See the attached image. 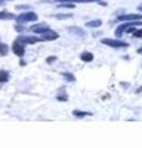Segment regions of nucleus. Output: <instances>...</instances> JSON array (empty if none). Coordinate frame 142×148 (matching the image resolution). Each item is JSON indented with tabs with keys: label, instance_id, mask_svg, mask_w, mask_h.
Listing matches in <instances>:
<instances>
[{
	"label": "nucleus",
	"instance_id": "22",
	"mask_svg": "<svg viewBox=\"0 0 142 148\" xmlns=\"http://www.w3.org/2000/svg\"><path fill=\"white\" fill-rule=\"evenodd\" d=\"M15 29H16L17 31H22V30H24V27H21V26H15Z\"/></svg>",
	"mask_w": 142,
	"mask_h": 148
},
{
	"label": "nucleus",
	"instance_id": "13",
	"mask_svg": "<svg viewBox=\"0 0 142 148\" xmlns=\"http://www.w3.org/2000/svg\"><path fill=\"white\" fill-rule=\"evenodd\" d=\"M54 1H61V3H95L100 0H54Z\"/></svg>",
	"mask_w": 142,
	"mask_h": 148
},
{
	"label": "nucleus",
	"instance_id": "1",
	"mask_svg": "<svg viewBox=\"0 0 142 148\" xmlns=\"http://www.w3.org/2000/svg\"><path fill=\"white\" fill-rule=\"evenodd\" d=\"M16 18V21L19 22V24H24V22H32V21H37V14L34 12V11H26V12H22Z\"/></svg>",
	"mask_w": 142,
	"mask_h": 148
},
{
	"label": "nucleus",
	"instance_id": "18",
	"mask_svg": "<svg viewBox=\"0 0 142 148\" xmlns=\"http://www.w3.org/2000/svg\"><path fill=\"white\" fill-rule=\"evenodd\" d=\"M56 18H71L72 17V14H58V15H54Z\"/></svg>",
	"mask_w": 142,
	"mask_h": 148
},
{
	"label": "nucleus",
	"instance_id": "15",
	"mask_svg": "<svg viewBox=\"0 0 142 148\" xmlns=\"http://www.w3.org/2000/svg\"><path fill=\"white\" fill-rule=\"evenodd\" d=\"M102 20H93V21H89V22H86V26L88 27H100L102 26Z\"/></svg>",
	"mask_w": 142,
	"mask_h": 148
},
{
	"label": "nucleus",
	"instance_id": "21",
	"mask_svg": "<svg viewBox=\"0 0 142 148\" xmlns=\"http://www.w3.org/2000/svg\"><path fill=\"white\" fill-rule=\"evenodd\" d=\"M56 59H57L56 57H49V58H47V63H48V64H51L53 61H56Z\"/></svg>",
	"mask_w": 142,
	"mask_h": 148
},
{
	"label": "nucleus",
	"instance_id": "26",
	"mask_svg": "<svg viewBox=\"0 0 142 148\" xmlns=\"http://www.w3.org/2000/svg\"><path fill=\"white\" fill-rule=\"evenodd\" d=\"M139 10H140V11H142V6H140V8H139Z\"/></svg>",
	"mask_w": 142,
	"mask_h": 148
},
{
	"label": "nucleus",
	"instance_id": "20",
	"mask_svg": "<svg viewBox=\"0 0 142 148\" xmlns=\"http://www.w3.org/2000/svg\"><path fill=\"white\" fill-rule=\"evenodd\" d=\"M59 8H71V9H73L74 8V5H72V4H68V3H63V4H61V5H58Z\"/></svg>",
	"mask_w": 142,
	"mask_h": 148
},
{
	"label": "nucleus",
	"instance_id": "7",
	"mask_svg": "<svg viewBox=\"0 0 142 148\" xmlns=\"http://www.w3.org/2000/svg\"><path fill=\"white\" fill-rule=\"evenodd\" d=\"M49 27L47 24H37V25H34L31 26V31L35 32V34H42V32H45L46 30H48Z\"/></svg>",
	"mask_w": 142,
	"mask_h": 148
},
{
	"label": "nucleus",
	"instance_id": "19",
	"mask_svg": "<svg viewBox=\"0 0 142 148\" xmlns=\"http://www.w3.org/2000/svg\"><path fill=\"white\" fill-rule=\"evenodd\" d=\"M132 34H134V36L137 37V38H142V29L141 30H135Z\"/></svg>",
	"mask_w": 142,
	"mask_h": 148
},
{
	"label": "nucleus",
	"instance_id": "12",
	"mask_svg": "<svg viewBox=\"0 0 142 148\" xmlns=\"http://www.w3.org/2000/svg\"><path fill=\"white\" fill-rule=\"evenodd\" d=\"M80 59L83 62H91L94 59V56H93V53H90V52H83L80 54Z\"/></svg>",
	"mask_w": 142,
	"mask_h": 148
},
{
	"label": "nucleus",
	"instance_id": "10",
	"mask_svg": "<svg viewBox=\"0 0 142 148\" xmlns=\"http://www.w3.org/2000/svg\"><path fill=\"white\" fill-rule=\"evenodd\" d=\"M56 98L58 101H67L68 100V94H67V91L64 88H61L58 91V94L56 95Z\"/></svg>",
	"mask_w": 142,
	"mask_h": 148
},
{
	"label": "nucleus",
	"instance_id": "14",
	"mask_svg": "<svg viewBox=\"0 0 142 148\" xmlns=\"http://www.w3.org/2000/svg\"><path fill=\"white\" fill-rule=\"evenodd\" d=\"M62 77L64 78V79H66L67 82H75V77L73 75L72 73H69V72H64V73H62Z\"/></svg>",
	"mask_w": 142,
	"mask_h": 148
},
{
	"label": "nucleus",
	"instance_id": "8",
	"mask_svg": "<svg viewBox=\"0 0 142 148\" xmlns=\"http://www.w3.org/2000/svg\"><path fill=\"white\" fill-rule=\"evenodd\" d=\"M10 80V73L5 69H0V84H5Z\"/></svg>",
	"mask_w": 142,
	"mask_h": 148
},
{
	"label": "nucleus",
	"instance_id": "17",
	"mask_svg": "<svg viewBox=\"0 0 142 148\" xmlns=\"http://www.w3.org/2000/svg\"><path fill=\"white\" fill-rule=\"evenodd\" d=\"M69 32H72V34H77V35H79V36H84V31L79 29V27H69Z\"/></svg>",
	"mask_w": 142,
	"mask_h": 148
},
{
	"label": "nucleus",
	"instance_id": "23",
	"mask_svg": "<svg viewBox=\"0 0 142 148\" xmlns=\"http://www.w3.org/2000/svg\"><path fill=\"white\" fill-rule=\"evenodd\" d=\"M137 53H139V54H142V47L137 49Z\"/></svg>",
	"mask_w": 142,
	"mask_h": 148
},
{
	"label": "nucleus",
	"instance_id": "5",
	"mask_svg": "<svg viewBox=\"0 0 142 148\" xmlns=\"http://www.w3.org/2000/svg\"><path fill=\"white\" fill-rule=\"evenodd\" d=\"M12 52L20 58L24 57L25 56V46L20 42H17V41H15V42L12 43Z\"/></svg>",
	"mask_w": 142,
	"mask_h": 148
},
{
	"label": "nucleus",
	"instance_id": "4",
	"mask_svg": "<svg viewBox=\"0 0 142 148\" xmlns=\"http://www.w3.org/2000/svg\"><path fill=\"white\" fill-rule=\"evenodd\" d=\"M16 41L22 43V45H34V43L38 42V41H41V40L37 38V37H35V36H19Z\"/></svg>",
	"mask_w": 142,
	"mask_h": 148
},
{
	"label": "nucleus",
	"instance_id": "24",
	"mask_svg": "<svg viewBox=\"0 0 142 148\" xmlns=\"http://www.w3.org/2000/svg\"><path fill=\"white\" fill-rule=\"evenodd\" d=\"M20 66H26V63H25L24 61H21V62H20Z\"/></svg>",
	"mask_w": 142,
	"mask_h": 148
},
{
	"label": "nucleus",
	"instance_id": "6",
	"mask_svg": "<svg viewBox=\"0 0 142 148\" xmlns=\"http://www.w3.org/2000/svg\"><path fill=\"white\" fill-rule=\"evenodd\" d=\"M117 18L119 21H137L142 20V15H140V14H127V15H120Z\"/></svg>",
	"mask_w": 142,
	"mask_h": 148
},
{
	"label": "nucleus",
	"instance_id": "16",
	"mask_svg": "<svg viewBox=\"0 0 142 148\" xmlns=\"http://www.w3.org/2000/svg\"><path fill=\"white\" fill-rule=\"evenodd\" d=\"M9 53V46L6 43H0V56H6Z\"/></svg>",
	"mask_w": 142,
	"mask_h": 148
},
{
	"label": "nucleus",
	"instance_id": "3",
	"mask_svg": "<svg viewBox=\"0 0 142 148\" xmlns=\"http://www.w3.org/2000/svg\"><path fill=\"white\" fill-rule=\"evenodd\" d=\"M41 35V41H53V40H57L59 35L57 34L56 31H53L51 29H48V30H46L45 32H42V34H40Z\"/></svg>",
	"mask_w": 142,
	"mask_h": 148
},
{
	"label": "nucleus",
	"instance_id": "25",
	"mask_svg": "<svg viewBox=\"0 0 142 148\" xmlns=\"http://www.w3.org/2000/svg\"><path fill=\"white\" fill-rule=\"evenodd\" d=\"M4 3V0H0V5H1V4Z\"/></svg>",
	"mask_w": 142,
	"mask_h": 148
},
{
	"label": "nucleus",
	"instance_id": "9",
	"mask_svg": "<svg viewBox=\"0 0 142 148\" xmlns=\"http://www.w3.org/2000/svg\"><path fill=\"white\" fill-rule=\"evenodd\" d=\"M75 117H79V119H83L86 116H93V112H89V111H82V110H74L72 112Z\"/></svg>",
	"mask_w": 142,
	"mask_h": 148
},
{
	"label": "nucleus",
	"instance_id": "2",
	"mask_svg": "<svg viewBox=\"0 0 142 148\" xmlns=\"http://www.w3.org/2000/svg\"><path fill=\"white\" fill-rule=\"evenodd\" d=\"M103 45H106L109 47L114 48H123V47H129V43L121 40H114V38H103L102 40Z\"/></svg>",
	"mask_w": 142,
	"mask_h": 148
},
{
	"label": "nucleus",
	"instance_id": "11",
	"mask_svg": "<svg viewBox=\"0 0 142 148\" xmlns=\"http://www.w3.org/2000/svg\"><path fill=\"white\" fill-rule=\"evenodd\" d=\"M15 15L8 11H0V20H14Z\"/></svg>",
	"mask_w": 142,
	"mask_h": 148
}]
</instances>
